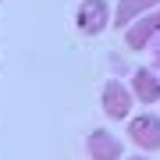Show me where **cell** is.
<instances>
[{"label": "cell", "instance_id": "cell-1", "mask_svg": "<svg viewBox=\"0 0 160 160\" xmlns=\"http://www.w3.org/2000/svg\"><path fill=\"white\" fill-rule=\"evenodd\" d=\"M132 100H135V92H132V86H121L118 78H110L107 86H103V114H107L110 121H125L132 114Z\"/></svg>", "mask_w": 160, "mask_h": 160}, {"label": "cell", "instance_id": "cell-2", "mask_svg": "<svg viewBox=\"0 0 160 160\" xmlns=\"http://www.w3.org/2000/svg\"><path fill=\"white\" fill-rule=\"evenodd\" d=\"M128 142H135L146 153H157L160 149V118L157 114H139L128 118Z\"/></svg>", "mask_w": 160, "mask_h": 160}, {"label": "cell", "instance_id": "cell-3", "mask_svg": "<svg viewBox=\"0 0 160 160\" xmlns=\"http://www.w3.org/2000/svg\"><path fill=\"white\" fill-rule=\"evenodd\" d=\"M110 22V7L107 0H82L78 11H75V25H78L86 36H100Z\"/></svg>", "mask_w": 160, "mask_h": 160}, {"label": "cell", "instance_id": "cell-4", "mask_svg": "<svg viewBox=\"0 0 160 160\" xmlns=\"http://www.w3.org/2000/svg\"><path fill=\"white\" fill-rule=\"evenodd\" d=\"M160 32V7L157 11H149L142 18H135V22L125 29V43H128V50H142V46H149V39Z\"/></svg>", "mask_w": 160, "mask_h": 160}, {"label": "cell", "instance_id": "cell-5", "mask_svg": "<svg viewBox=\"0 0 160 160\" xmlns=\"http://www.w3.org/2000/svg\"><path fill=\"white\" fill-rule=\"evenodd\" d=\"M121 146H125V142H121L114 132H107V128H96L86 139V149H89L92 160H125V157H121Z\"/></svg>", "mask_w": 160, "mask_h": 160}, {"label": "cell", "instance_id": "cell-6", "mask_svg": "<svg viewBox=\"0 0 160 160\" xmlns=\"http://www.w3.org/2000/svg\"><path fill=\"white\" fill-rule=\"evenodd\" d=\"M132 92H135V100H142L146 107L157 103L160 100V75L149 71V68H139L135 75H132Z\"/></svg>", "mask_w": 160, "mask_h": 160}, {"label": "cell", "instance_id": "cell-7", "mask_svg": "<svg viewBox=\"0 0 160 160\" xmlns=\"http://www.w3.org/2000/svg\"><path fill=\"white\" fill-rule=\"evenodd\" d=\"M157 7H160V0H121L118 11H114V25H118V29H128L135 18L157 11Z\"/></svg>", "mask_w": 160, "mask_h": 160}, {"label": "cell", "instance_id": "cell-8", "mask_svg": "<svg viewBox=\"0 0 160 160\" xmlns=\"http://www.w3.org/2000/svg\"><path fill=\"white\" fill-rule=\"evenodd\" d=\"M125 160H149V157H125Z\"/></svg>", "mask_w": 160, "mask_h": 160}]
</instances>
